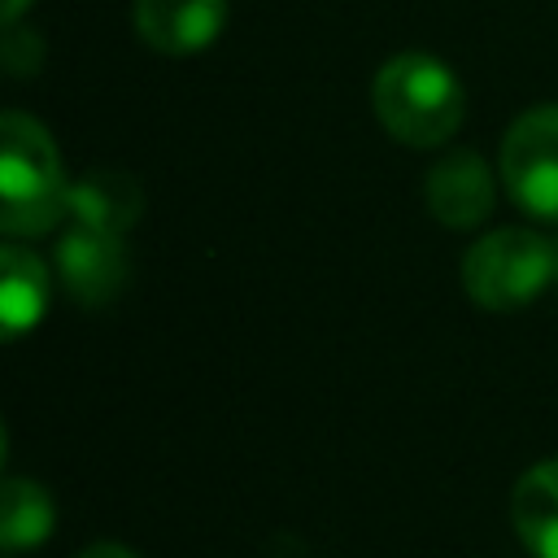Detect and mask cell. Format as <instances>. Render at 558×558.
I'll list each match as a JSON object with an SVG mask.
<instances>
[{
  "label": "cell",
  "instance_id": "cell-12",
  "mask_svg": "<svg viewBox=\"0 0 558 558\" xmlns=\"http://www.w3.org/2000/svg\"><path fill=\"white\" fill-rule=\"evenodd\" d=\"M78 558H140V554L126 549V545H118V541H96V545H87Z\"/></svg>",
  "mask_w": 558,
  "mask_h": 558
},
{
  "label": "cell",
  "instance_id": "cell-8",
  "mask_svg": "<svg viewBox=\"0 0 558 558\" xmlns=\"http://www.w3.org/2000/svg\"><path fill=\"white\" fill-rule=\"evenodd\" d=\"M510 519L532 558H558V458L519 475L510 493Z\"/></svg>",
  "mask_w": 558,
  "mask_h": 558
},
{
  "label": "cell",
  "instance_id": "cell-1",
  "mask_svg": "<svg viewBox=\"0 0 558 558\" xmlns=\"http://www.w3.org/2000/svg\"><path fill=\"white\" fill-rule=\"evenodd\" d=\"M70 179L52 135L26 118H0V231L9 240L44 235L70 214Z\"/></svg>",
  "mask_w": 558,
  "mask_h": 558
},
{
  "label": "cell",
  "instance_id": "cell-9",
  "mask_svg": "<svg viewBox=\"0 0 558 558\" xmlns=\"http://www.w3.org/2000/svg\"><path fill=\"white\" fill-rule=\"evenodd\" d=\"M48 310V270L44 262L22 248V244H4L0 248V327L9 340H17L22 331H31Z\"/></svg>",
  "mask_w": 558,
  "mask_h": 558
},
{
  "label": "cell",
  "instance_id": "cell-6",
  "mask_svg": "<svg viewBox=\"0 0 558 558\" xmlns=\"http://www.w3.org/2000/svg\"><path fill=\"white\" fill-rule=\"evenodd\" d=\"M135 35L170 57L209 48L227 26V0H135L131 4Z\"/></svg>",
  "mask_w": 558,
  "mask_h": 558
},
{
  "label": "cell",
  "instance_id": "cell-5",
  "mask_svg": "<svg viewBox=\"0 0 558 558\" xmlns=\"http://www.w3.org/2000/svg\"><path fill=\"white\" fill-rule=\"evenodd\" d=\"M57 270L61 283L70 288V296L78 305H105L118 296V288L126 283V248L122 235L96 231L74 222L61 244H57Z\"/></svg>",
  "mask_w": 558,
  "mask_h": 558
},
{
  "label": "cell",
  "instance_id": "cell-4",
  "mask_svg": "<svg viewBox=\"0 0 558 558\" xmlns=\"http://www.w3.org/2000/svg\"><path fill=\"white\" fill-rule=\"evenodd\" d=\"M501 179L519 209L558 222V105L527 109L501 140Z\"/></svg>",
  "mask_w": 558,
  "mask_h": 558
},
{
  "label": "cell",
  "instance_id": "cell-2",
  "mask_svg": "<svg viewBox=\"0 0 558 558\" xmlns=\"http://www.w3.org/2000/svg\"><path fill=\"white\" fill-rule=\"evenodd\" d=\"M371 105L379 126L405 148H436L462 126V83L427 52H397L379 65L371 83Z\"/></svg>",
  "mask_w": 558,
  "mask_h": 558
},
{
  "label": "cell",
  "instance_id": "cell-11",
  "mask_svg": "<svg viewBox=\"0 0 558 558\" xmlns=\"http://www.w3.org/2000/svg\"><path fill=\"white\" fill-rule=\"evenodd\" d=\"M52 523H57V510H52V497L44 493V484L9 475L4 497H0V545H4V554L39 549L52 536Z\"/></svg>",
  "mask_w": 558,
  "mask_h": 558
},
{
  "label": "cell",
  "instance_id": "cell-3",
  "mask_svg": "<svg viewBox=\"0 0 558 558\" xmlns=\"http://www.w3.org/2000/svg\"><path fill=\"white\" fill-rule=\"evenodd\" d=\"M554 279V248L527 227H501L475 240L462 257V283L475 305L510 314Z\"/></svg>",
  "mask_w": 558,
  "mask_h": 558
},
{
  "label": "cell",
  "instance_id": "cell-7",
  "mask_svg": "<svg viewBox=\"0 0 558 558\" xmlns=\"http://www.w3.org/2000/svg\"><path fill=\"white\" fill-rule=\"evenodd\" d=\"M427 209L445 227H475L493 209V179L475 153H453L427 174Z\"/></svg>",
  "mask_w": 558,
  "mask_h": 558
},
{
  "label": "cell",
  "instance_id": "cell-13",
  "mask_svg": "<svg viewBox=\"0 0 558 558\" xmlns=\"http://www.w3.org/2000/svg\"><path fill=\"white\" fill-rule=\"evenodd\" d=\"M26 4H31V0H4V4H0V13H4V22L13 26V22L22 17V9H26Z\"/></svg>",
  "mask_w": 558,
  "mask_h": 558
},
{
  "label": "cell",
  "instance_id": "cell-10",
  "mask_svg": "<svg viewBox=\"0 0 558 558\" xmlns=\"http://www.w3.org/2000/svg\"><path fill=\"white\" fill-rule=\"evenodd\" d=\"M140 205H144V196L122 170H92L70 187L74 222L109 231V235H122L140 218Z\"/></svg>",
  "mask_w": 558,
  "mask_h": 558
}]
</instances>
